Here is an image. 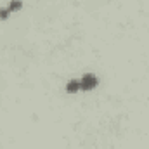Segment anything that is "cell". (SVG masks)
<instances>
[{
	"label": "cell",
	"instance_id": "7a4b0ae2",
	"mask_svg": "<svg viewBox=\"0 0 149 149\" xmlns=\"http://www.w3.org/2000/svg\"><path fill=\"white\" fill-rule=\"evenodd\" d=\"M78 90H81L80 88V80H70L66 83V92L68 94H76Z\"/></svg>",
	"mask_w": 149,
	"mask_h": 149
},
{
	"label": "cell",
	"instance_id": "277c9868",
	"mask_svg": "<svg viewBox=\"0 0 149 149\" xmlns=\"http://www.w3.org/2000/svg\"><path fill=\"white\" fill-rule=\"evenodd\" d=\"M9 14H10L9 9H7V7H2V9H0V21H5V19L9 17Z\"/></svg>",
	"mask_w": 149,
	"mask_h": 149
},
{
	"label": "cell",
	"instance_id": "3957f363",
	"mask_svg": "<svg viewBox=\"0 0 149 149\" xmlns=\"http://www.w3.org/2000/svg\"><path fill=\"white\" fill-rule=\"evenodd\" d=\"M21 7H23V2H21V0H10V3L7 5L9 12H16V10H19Z\"/></svg>",
	"mask_w": 149,
	"mask_h": 149
},
{
	"label": "cell",
	"instance_id": "6da1fadb",
	"mask_svg": "<svg viewBox=\"0 0 149 149\" xmlns=\"http://www.w3.org/2000/svg\"><path fill=\"white\" fill-rule=\"evenodd\" d=\"M99 83V78L95 74L88 73V74H83L81 80H80V88L81 90H94Z\"/></svg>",
	"mask_w": 149,
	"mask_h": 149
}]
</instances>
